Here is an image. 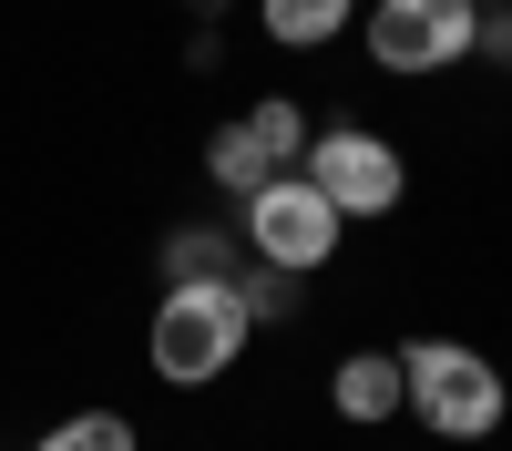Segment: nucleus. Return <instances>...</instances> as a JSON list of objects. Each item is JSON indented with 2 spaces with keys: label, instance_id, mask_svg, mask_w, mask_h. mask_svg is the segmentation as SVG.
I'll return each instance as SVG.
<instances>
[{
  "label": "nucleus",
  "instance_id": "7",
  "mask_svg": "<svg viewBox=\"0 0 512 451\" xmlns=\"http://www.w3.org/2000/svg\"><path fill=\"white\" fill-rule=\"evenodd\" d=\"M277 52H328L338 31H359V0H256Z\"/></svg>",
  "mask_w": 512,
  "mask_h": 451
},
{
  "label": "nucleus",
  "instance_id": "8",
  "mask_svg": "<svg viewBox=\"0 0 512 451\" xmlns=\"http://www.w3.org/2000/svg\"><path fill=\"white\" fill-rule=\"evenodd\" d=\"M195 277H246V246L226 226H175L164 236V287H195Z\"/></svg>",
  "mask_w": 512,
  "mask_h": 451
},
{
  "label": "nucleus",
  "instance_id": "5",
  "mask_svg": "<svg viewBox=\"0 0 512 451\" xmlns=\"http://www.w3.org/2000/svg\"><path fill=\"white\" fill-rule=\"evenodd\" d=\"M297 175L338 205V226H359V216H400V195H410V154H400L390 134H369V123H318L308 154H297Z\"/></svg>",
  "mask_w": 512,
  "mask_h": 451
},
{
  "label": "nucleus",
  "instance_id": "4",
  "mask_svg": "<svg viewBox=\"0 0 512 451\" xmlns=\"http://www.w3.org/2000/svg\"><path fill=\"white\" fill-rule=\"evenodd\" d=\"M359 41L390 82H441V72L472 62L482 11L472 0H359Z\"/></svg>",
  "mask_w": 512,
  "mask_h": 451
},
{
  "label": "nucleus",
  "instance_id": "14",
  "mask_svg": "<svg viewBox=\"0 0 512 451\" xmlns=\"http://www.w3.org/2000/svg\"><path fill=\"white\" fill-rule=\"evenodd\" d=\"M472 11H512V0H472Z\"/></svg>",
  "mask_w": 512,
  "mask_h": 451
},
{
  "label": "nucleus",
  "instance_id": "12",
  "mask_svg": "<svg viewBox=\"0 0 512 451\" xmlns=\"http://www.w3.org/2000/svg\"><path fill=\"white\" fill-rule=\"evenodd\" d=\"M236 298H246V318L267 328V318H297V298H308V277H277V267H246L236 277Z\"/></svg>",
  "mask_w": 512,
  "mask_h": 451
},
{
  "label": "nucleus",
  "instance_id": "3",
  "mask_svg": "<svg viewBox=\"0 0 512 451\" xmlns=\"http://www.w3.org/2000/svg\"><path fill=\"white\" fill-rule=\"evenodd\" d=\"M338 236H349V226H338V205L297 175V164H287V175H267V185L236 205L246 267H277V277H318V267L338 257Z\"/></svg>",
  "mask_w": 512,
  "mask_h": 451
},
{
  "label": "nucleus",
  "instance_id": "11",
  "mask_svg": "<svg viewBox=\"0 0 512 451\" xmlns=\"http://www.w3.org/2000/svg\"><path fill=\"white\" fill-rule=\"evenodd\" d=\"M31 451H144V431L123 421V410H72V421H52Z\"/></svg>",
  "mask_w": 512,
  "mask_h": 451
},
{
  "label": "nucleus",
  "instance_id": "1",
  "mask_svg": "<svg viewBox=\"0 0 512 451\" xmlns=\"http://www.w3.org/2000/svg\"><path fill=\"white\" fill-rule=\"evenodd\" d=\"M400 400L431 441H492L512 421L502 359H482L472 339H400Z\"/></svg>",
  "mask_w": 512,
  "mask_h": 451
},
{
  "label": "nucleus",
  "instance_id": "9",
  "mask_svg": "<svg viewBox=\"0 0 512 451\" xmlns=\"http://www.w3.org/2000/svg\"><path fill=\"white\" fill-rule=\"evenodd\" d=\"M236 123H246V134H256V154H267L277 175H287L297 154H308V103H297V93H256V103H246Z\"/></svg>",
  "mask_w": 512,
  "mask_h": 451
},
{
  "label": "nucleus",
  "instance_id": "2",
  "mask_svg": "<svg viewBox=\"0 0 512 451\" xmlns=\"http://www.w3.org/2000/svg\"><path fill=\"white\" fill-rule=\"evenodd\" d=\"M246 339H256V318H246V298H236V277L164 287L154 318H144V359H154L164 390H205V380H226V369L246 359Z\"/></svg>",
  "mask_w": 512,
  "mask_h": 451
},
{
  "label": "nucleus",
  "instance_id": "6",
  "mask_svg": "<svg viewBox=\"0 0 512 451\" xmlns=\"http://www.w3.org/2000/svg\"><path fill=\"white\" fill-rule=\"evenodd\" d=\"M328 410L349 431H390V421H410V400H400V349H349L328 369Z\"/></svg>",
  "mask_w": 512,
  "mask_h": 451
},
{
  "label": "nucleus",
  "instance_id": "10",
  "mask_svg": "<svg viewBox=\"0 0 512 451\" xmlns=\"http://www.w3.org/2000/svg\"><path fill=\"white\" fill-rule=\"evenodd\" d=\"M267 175H277V164L256 154V134H246V123H216V134H205V185H216V195H236V205H246Z\"/></svg>",
  "mask_w": 512,
  "mask_h": 451
},
{
  "label": "nucleus",
  "instance_id": "13",
  "mask_svg": "<svg viewBox=\"0 0 512 451\" xmlns=\"http://www.w3.org/2000/svg\"><path fill=\"white\" fill-rule=\"evenodd\" d=\"M472 62H512V11H482V41H472Z\"/></svg>",
  "mask_w": 512,
  "mask_h": 451
}]
</instances>
